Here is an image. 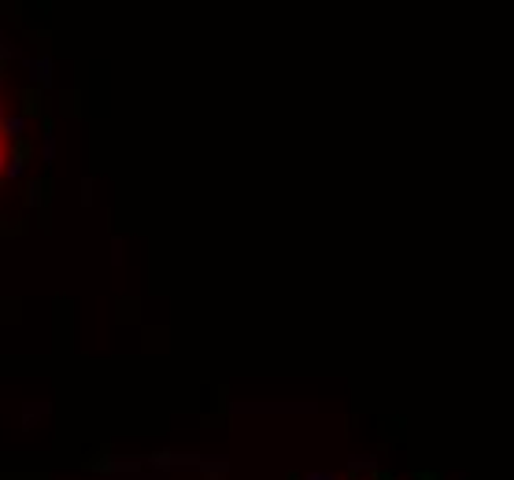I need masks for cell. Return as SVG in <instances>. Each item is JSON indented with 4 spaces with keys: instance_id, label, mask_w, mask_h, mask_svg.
I'll return each instance as SVG.
<instances>
[{
    "instance_id": "obj_1",
    "label": "cell",
    "mask_w": 514,
    "mask_h": 480,
    "mask_svg": "<svg viewBox=\"0 0 514 480\" xmlns=\"http://www.w3.org/2000/svg\"><path fill=\"white\" fill-rule=\"evenodd\" d=\"M15 166V126L8 119V100H4V74H0V181Z\"/></svg>"
},
{
    "instance_id": "obj_2",
    "label": "cell",
    "mask_w": 514,
    "mask_h": 480,
    "mask_svg": "<svg viewBox=\"0 0 514 480\" xmlns=\"http://www.w3.org/2000/svg\"><path fill=\"white\" fill-rule=\"evenodd\" d=\"M311 480H337L333 473H318V477H311ZM385 480H396V477H385Z\"/></svg>"
}]
</instances>
